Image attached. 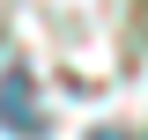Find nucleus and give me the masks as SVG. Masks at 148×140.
I'll use <instances>...</instances> for the list:
<instances>
[{
  "label": "nucleus",
  "instance_id": "f257e3e1",
  "mask_svg": "<svg viewBox=\"0 0 148 140\" xmlns=\"http://www.w3.org/2000/svg\"><path fill=\"white\" fill-rule=\"evenodd\" d=\"M0 125L8 133H22V140H37L45 133V111H37V96H30V74H0Z\"/></svg>",
  "mask_w": 148,
  "mask_h": 140
},
{
  "label": "nucleus",
  "instance_id": "f03ea898",
  "mask_svg": "<svg viewBox=\"0 0 148 140\" xmlns=\"http://www.w3.org/2000/svg\"><path fill=\"white\" fill-rule=\"evenodd\" d=\"M89 140H126V133H111V125H96V133H89Z\"/></svg>",
  "mask_w": 148,
  "mask_h": 140
}]
</instances>
